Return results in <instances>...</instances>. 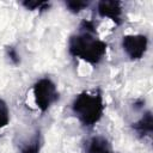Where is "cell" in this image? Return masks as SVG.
I'll list each match as a JSON object with an SVG mask.
<instances>
[{"label": "cell", "instance_id": "6da1fadb", "mask_svg": "<svg viewBox=\"0 0 153 153\" xmlns=\"http://www.w3.org/2000/svg\"><path fill=\"white\" fill-rule=\"evenodd\" d=\"M68 53L90 65H98L106 54L108 44L102 41L96 32L94 24L90 20H82L80 30L68 39Z\"/></svg>", "mask_w": 153, "mask_h": 153}, {"label": "cell", "instance_id": "7a4b0ae2", "mask_svg": "<svg viewBox=\"0 0 153 153\" xmlns=\"http://www.w3.org/2000/svg\"><path fill=\"white\" fill-rule=\"evenodd\" d=\"M73 115L86 128H92L103 117L104 100L102 93L97 91H82L75 96L71 105Z\"/></svg>", "mask_w": 153, "mask_h": 153}, {"label": "cell", "instance_id": "3957f363", "mask_svg": "<svg viewBox=\"0 0 153 153\" xmlns=\"http://www.w3.org/2000/svg\"><path fill=\"white\" fill-rule=\"evenodd\" d=\"M32 97L36 108L41 112L48 111L50 106L59 100L56 84L48 76L38 79L32 86Z\"/></svg>", "mask_w": 153, "mask_h": 153}, {"label": "cell", "instance_id": "277c9868", "mask_svg": "<svg viewBox=\"0 0 153 153\" xmlns=\"http://www.w3.org/2000/svg\"><path fill=\"white\" fill-rule=\"evenodd\" d=\"M122 49L131 61L141 60L148 48V38L146 35L135 33L122 37Z\"/></svg>", "mask_w": 153, "mask_h": 153}, {"label": "cell", "instance_id": "5b68a950", "mask_svg": "<svg viewBox=\"0 0 153 153\" xmlns=\"http://www.w3.org/2000/svg\"><path fill=\"white\" fill-rule=\"evenodd\" d=\"M98 14L102 18H108L112 20L115 24L121 23L122 17V4L115 0H102L97 4Z\"/></svg>", "mask_w": 153, "mask_h": 153}, {"label": "cell", "instance_id": "8992f818", "mask_svg": "<svg viewBox=\"0 0 153 153\" xmlns=\"http://www.w3.org/2000/svg\"><path fill=\"white\" fill-rule=\"evenodd\" d=\"M42 134L39 129H35L32 133L19 140L18 149L19 153H39L42 148Z\"/></svg>", "mask_w": 153, "mask_h": 153}, {"label": "cell", "instance_id": "52a82bcc", "mask_svg": "<svg viewBox=\"0 0 153 153\" xmlns=\"http://www.w3.org/2000/svg\"><path fill=\"white\" fill-rule=\"evenodd\" d=\"M81 153H112V147L106 137L94 135L86 140Z\"/></svg>", "mask_w": 153, "mask_h": 153}, {"label": "cell", "instance_id": "ba28073f", "mask_svg": "<svg viewBox=\"0 0 153 153\" xmlns=\"http://www.w3.org/2000/svg\"><path fill=\"white\" fill-rule=\"evenodd\" d=\"M133 130L141 139H151L153 134V116L151 111H146L131 126Z\"/></svg>", "mask_w": 153, "mask_h": 153}, {"label": "cell", "instance_id": "9c48e42d", "mask_svg": "<svg viewBox=\"0 0 153 153\" xmlns=\"http://www.w3.org/2000/svg\"><path fill=\"white\" fill-rule=\"evenodd\" d=\"M10 118L11 117L8 105L2 98H0V130L7 127V124L10 123Z\"/></svg>", "mask_w": 153, "mask_h": 153}, {"label": "cell", "instance_id": "30bf717a", "mask_svg": "<svg viewBox=\"0 0 153 153\" xmlns=\"http://www.w3.org/2000/svg\"><path fill=\"white\" fill-rule=\"evenodd\" d=\"M22 6L30 11H47L50 7V4L47 1H23Z\"/></svg>", "mask_w": 153, "mask_h": 153}, {"label": "cell", "instance_id": "8fae6325", "mask_svg": "<svg viewBox=\"0 0 153 153\" xmlns=\"http://www.w3.org/2000/svg\"><path fill=\"white\" fill-rule=\"evenodd\" d=\"M65 5H66L67 10H68L71 13L78 14V13H80L82 10H86V8H87L88 2H87V1H66Z\"/></svg>", "mask_w": 153, "mask_h": 153}, {"label": "cell", "instance_id": "7c38bea8", "mask_svg": "<svg viewBox=\"0 0 153 153\" xmlns=\"http://www.w3.org/2000/svg\"><path fill=\"white\" fill-rule=\"evenodd\" d=\"M6 55L13 65H18L20 62V56H19V54H18V51L14 47H12V45L7 47L6 48Z\"/></svg>", "mask_w": 153, "mask_h": 153}]
</instances>
